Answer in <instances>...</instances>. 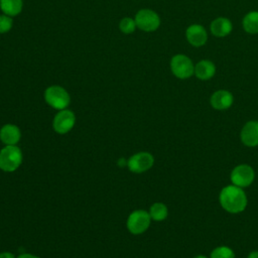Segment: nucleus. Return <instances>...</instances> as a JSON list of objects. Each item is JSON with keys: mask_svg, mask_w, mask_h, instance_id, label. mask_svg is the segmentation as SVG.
<instances>
[{"mask_svg": "<svg viewBox=\"0 0 258 258\" xmlns=\"http://www.w3.org/2000/svg\"><path fill=\"white\" fill-rule=\"evenodd\" d=\"M219 202L221 207L229 214H240L246 209L248 199L242 187L229 184L221 189Z\"/></svg>", "mask_w": 258, "mask_h": 258, "instance_id": "f257e3e1", "label": "nucleus"}, {"mask_svg": "<svg viewBox=\"0 0 258 258\" xmlns=\"http://www.w3.org/2000/svg\"><path fill=\"white\" fill-rule=\"evenodd\" d=\"M22 159V151L17 145H5L0 150V169L13 172L21 165Z\"/></svg>", "mask_w": 258, "mask_h": 258, "instance_id": "f03ea898", "label": "nucleus"}, {"mask_svg": "<svg viewBox=\"0 0 258 258\" xmlns=\"http://www.w3.org/2000/svg\"><path fill=\"white\" fill-rule=\"evenodd\" d=\"M151 223L150 215L145 210H135L127 218L126 226L133 235H140L147 231Z\"/></svg>", "mask_w": 258, "mask_h": 258, "instance_id": "7ed1b4c3", "label": "nucleus"}, {"mask_svg": "<svg viewBox=\"0 0 258 258\" xmlns=\"http://www.w3.org/2000/svg\"><path fill=\"white\" fill-rule=\"evenodd\" d=\"M170 70L172 74L181 80L188 79L195 75V64L185 54H175L170 59Z\"/></svg>", "mask_w": 258, "mask_h": 258, "instance_id": "20e7f679", "label": "nucleus"}, {"mask_svg": "<svg viewBox=\"0 0 258 258\" xmlns=\"http://www.w3.org/2000/svg\"><path fill=\"white\" fill-rule=\"evenodd\" d=\"M44 100L50 107L58 111L66 109L71 102L69 93L59 86L48 87L44 92Z\"/></svg>", "mask_w": 258, "mask_h": 258, "instance_id": "39448f33", "label": "nucleus"}, {"mask_svg": "<svg viewBox=\"0 0 258 258\" xmlns=\"http://www.w3.org/2000/svg\"><path fill=\"white\" fill-rule=\"evenodd\" d=\"M254 179L255 171L251 165L246 163L236 165L230 173V180L232 184L242 188L251 185Z\"/></svg>", "mask_w": 258, "mask_h": 258, "instance_id": "423d86ee", "label": "nucleus"}, {"mask_svg": "<svg viewBox=\"0 0 258 258\" xmlns=\"http://www.w3.org/2000/svg\"><path fill=\"white\" fill-rule=\"evenodd\" d=\"M154 164V157L147 151H141L133 154L127 161L128 169L133 173H142L150 169Z\"/></svg>", "mask_w": 258, "mask_h": 258, "instance_id": "0eeeda50", "label": "nucleus"}, {"mask_svg": "<svg viewBox=\"0 0 258 258\" xmlns=\"http://www.w3.org/2000/svg\"><path fill=\"white\" fill-rule=\"evenodd\" d=\"M136 26L146 32L156 30L160 25V18L156 12L150 9H141L135 15Z\"/></svg>", "mask_w": 258, "mask_h": 258, "instance_id": "6e6552de", "label": "nucleus"}, {"mask_svg": "<svg viewBox=\"0 0 258 258\" xmlns=\"http://www.w3.org/2000/svg\"><path fill=\"white\" fill-rule=\"evenodd\" d=\"M76 123L75 113L69 109L59 110L53 118L52 127L58 134H67L70 132Z\"/></svg>", "mask_w": 258, "mask_h": 258, "instance_id": "1a4fd4ad", "label": "nucleus"}, {"mask_svg": "<svg viewBox=\"0 0 258 258\" xmlns=\"http://www.w3.org/2000/svg\"><path fill=\"white\" fill-rule=\"evenodd\" d=\"M240 139L248 147L258 146V121L251 120L246 122L241 129Z\"/></svg>", "mask_w": 258, "mask_h": 258, "instance_id": "9d476101", "label": "nucleus"}, {"mask_svg": "<svg viewBox=\"0 0 258 258\" xmlns=\"http://www.w3.org/2000/svg\"><path fill=\"white\" fill-rule=\"evenodd\" d=\"M187 41L195 47L203 46L208 40V32L201 24H191L185 30Z\"/></svg>", "mask_w": 258, "mask_h": 258, "instance_id": "9b49d317", "label": "nucleus"}, {"mask_svg": "<svg viewBox=\"0 0 258 258\" xmlns=\"http://www.w3.org/2000/svg\"><path fill=\"white\" fill-rule=\"evenodd\" d=\"M234 102V97L231 92L227 90H218L214 92L210 98L211 106L219 111L229 109Z\"/></svg>", "mask_w": 258, "mask_h": 258, "instance_id": "f8f14e48", "label": "nucleus"}, {"mask_svg": "<svg viewBox=\"0 0 258 258\" xmlns=\"http://www.w3.org/2000/svg\"><path fill=\"white\" fill-rule=\"evenodd\" d=\"M21 138L20 129L14 124H5L0 129V140L5 145H17Z\"/></svg>", "mask_w": 258, "mask_h": 258, "instance_id": "ddd939ff", "label": "nucleus"}, {"mask_svg": "<svg viewBox=\"0 0 258 258\" xmlns=\"http://www.w3.org/2000/svg\"><path fill=\"white\" fill-rule=\"evenodd\" d=\"M210 29L213 35L217 37H225L231 33L233 25L230 19L226 17H218L212 21Z\"/></svg>", "mask_w": 258, "mask_h": 258, "instance_id": "4468645a", "label": "nucleus"}, {"mask_svg": "<svg viewBox=\"0 0 258 258\" xmlns=\"http://www.w3.org/2000/svg\"><path fill=\"white\" fill-rule=\"evenodd\" d=\"M216 74V66L212 60L202 59L195 64V76L202 81L212 79Z\"/></svg>", "mask_w": 258, "mask_h": 258, "instance_id": "2eb2a0df", "label": "nucleus"}, {"mask_svg": "<svg viewBox=\"0 0 258 258\" xmlns=\"http://www.w3.org/2000/svg\"><path fill=\"white\" fill-rule=\"evenodd\" d=\"M244 30L250 34L258 33V11L248 12L242 20Z\"/></svg>", "mask_w": 258, "mask_h": 258, "instance_id": "dca6fc26", "label": "nucleus"}, {"mask_svg": "<svg viewBox=\"0 0 258 258\" xmlns=\"http://www.w3.org/2000/svg\"><path fill=\"white\" fill-rule=\"evenodd\" d=\"M149 215L151 220L155 221V222H161L164 221L167 216H168V209L166 207L165 204L163 203H154L150 206L149 209Z\"/></svg>", "mask_w": 258, "mask_h": 258, "instance_id": "f3484780", "label": "nucleus"}, {"mask_svg": "<svg viewBox=\"0 0 258 258\" xmlns=\"http://www.w3.org/2000/svg\"><path fill=\"white\" fill-rule=\"evenodd\" d=\"M0 8L4 14L15 16L22 9V0H0Z\"/></svg>", "mask_w": 258, "mask_h": 258, "instance_id": "a211bd4d", "label": "nucleus"}, {"mask_svg": "<svg viewBox=\"0 0 258 258\" xmlns=\"http://www.w3.org/2000/svg\"><path fill=\"white\" fill-rule=\"evenodd\" d=\"M210 258H235V252L232 248L222 245L212 250Z\"/></svg>", "mask_w": 258, "mask_h": 258, "instance_id": "6ab92c4d", "label": "nucleus"}, {"mask_svg": "<svg viewBox=\"0 0 258 258\" xmlns=\"http://www.w3.org/2000/svg\"><path fill=\"white\" fill-rule=\"evenodd\" d=\"M119 27H120V30L126 34L128 33H132L135 28H136V23H135V20H133L132 18L130 17H125L123 18L120 23H119Z\"/></svg>", "mask_w": 258, "mask_h": 258, "instance_id": "aec40b11", "label": "nucleus"}, {"mask_svg": "<svg viewBox=\"0 0 258 258\" xmlns=\"http://www.w3.org/2000/svg\"><path fill=\"white\" fill-rule=\"evenodd\" d=\"M12 18L6 14L0 15V33L8 32L12 27Z\"/></svg>", "mask_w": 258, "mask_h": 258, "instance_id": "412c9836", "label": "nucleus"}, {"mask_svg": "<svg viewBox=\"0 0 258 258\" xmlns=\"http://www.w3.org/2000/svg\"><path fill=\"white\" fill-rule=\"evenodd\" d=\"M0 258H15V256L11 252L5 251V252L0 253Z\"/></svg>", "mask_w": 258, "mask_h": 258, "instance_id": "4be33fe9", "label": "nucleus"}, {"mask_svg": "<svg viewBox=\"0 0 258 258\" xmlns=\"http://www.w3.org/2000/svg\"><path fill=\"white\" fill-rule=\"evenodd\" d=\"M17 258H40L36 255H33V254H30V253H22L20 255H18Z\"/></svg>", "mask_w": 258, "mask_h": 258, "instance_id": "5701e85b", "label": "nucleus"}, {"mask_svg": "<svg viewBox=\"0 0 258 258\" xmlns=\"http://www.w3.org/2000/svg\"><path fill=\"white\" fill-rule=\"evenodd\" d=\"M247 258H258V251H251L248 254Z\"/></svg>", "mask_w": 258, "mask_h": 258, "instance_id": "b1692460", "label": "nucleus"}, {"mask_svg": "<svg viewBox=\"0 0 258 258\" xmlns=\"http://www.w3.org/2000/svg\"><path fill=\"white\" fill-rule=\"evenodd\" d=\"M194 258H210V257H208L206 255H203V254H199V255H196Z\"/></svg>", "mask_w": 258, "mask_h": 258, "instance_id": "393cba45", "label": "nucleus"}]
</instances>
